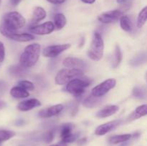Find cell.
I'll list each match as a JSON object with an SVG mask.
<instances>
[{"mask_svg":"<svg viewBox=\"0 0 147 146\" xmlns=\"http://www.w3.org/2000/svg\"><path fill=\"white\" fill-rule=\"evenodd\" d=\"M83 3H86V4H93V3L96 1V0H81Z\"/></svg>","mask_w":147,"mask_h":146,"instance_id":"74e56055","label":"cell"},{"mask_svg":"<svg viewBox=\"0 0 147 146\" xmlns=\"http://www.w3.org/2000/svg\"><path fill=\"white\" fill-rule=\"evenodd\" d=\"M87 142V138H81L80 139V140H78V144L79 145H84L85 143Z\"/></svg>","mask_w":147,"mask_h":146,"instance_id":"d590c367","label":"cell"},{"mask_svg":"<svg viewBox=\"0 0 147 146\" xmlns=\"http://www.w3.org/2000/svg\"><path fill=\"white\" fill-rule=\"evenodd\" d=\"M147 19V7H144L139 12L137 18V27L142 28L146 23Z\"/></svg>","mask_w":147,"mask_h":146,"instance_id":"484cf974","label":"cell"},{"mask_svg":"<svg viewBox=\"0 0 147 146\" xmlns=\"http://www.w3.org/2000/svg\"><path fill=\"white\" fill-rule=\"evenodd\" d=\"M9 1L10 3H11L13 6H17V4H20V2L22 0H9Z\"/></svg>","mask_w":147,"mask_h":146,"instance_id":"8d00e7d4","label":"cell"},{"mask_svg":"<svg viewBox=\"0 0 147 146\" xmlns=\"http://www.w3.org/2000/svg\"><path fill=\"white\" fill-rule=\"evenodd\" d=\"M63 109H64L63 104H55V105L51 106L50 107L40 110L38 113V116L41 118H49V117L58 115L59 113L63 111Z\"/></svg>","mask_w":147,"mask_h":146,"instance_id":"30bf717a","label":"cell"},{"mask_svg":"<svg viewBox=\"0 0 147 146\" xmlns=\"http://www.w3.org/2000/svg\"><path fill=\"white\" fill-rule=\"evenodd\" d=\"M131 137V135L130 134H123L119 135L112 136L109 139V142L111 144H119L121 143H125L128 141Z\"/></svg>","mask_w":147,"mask_h":146,"instance_id":"cb8c5ba5","label":"cell"},{"mask_svg":"<svg viewBox=\"0 0 147 146\" xmlns=\"http://www.w3.org/2000/svg\"><path fill=\"white\" fill-rule=\"evenodd\" d=\"M132 1H133V0H116V1H117L119 4H122V5H124L125 7H130L131 4L132 3Z\"/></svg>","mask_w":147,"mask_h":146,"instance_id":"836d02e7","label":"cell"},{"mask_svg":"<svg viewBox=\"0 0 147 146\" xmlns=\"http://www.w3.org/2000/svg\"><path fill=\"white\" fill-rule=\"evenodd\" d=\"M116 84V81L115 79H108L100 84H98L93 87L91 91V94L96 97H102L107 94L111 89L114 88Z\"/></svg>","mask_w":147,"mask_h":146,"instance_id":"8992f818","label":"cell"},{"mask_svg":"<svg viewBox=\"0 0 147 146\" xmlns=\"http://www.w3.org/2000/svg\"><path fill=\"white\" fill-rule=\"evenodd\" d=\"M18 85L27 91H32L34 90V84L28 80H21L18 82Z\"/></svg>","mask_w":147,"mask_h":146,"instance_id":"83f0119b","label":"cell"},{"mask_svg":"<svg viewBox=\"0 0 147 146\" xmlns=\"http://www.w3.org/2000/svg\"><path fill=\"white\" fill-rule=\"evenodd\" d=\"M70 47V44H57V45H51L45 47L43 50L42 54L45 57L53 58L56 57L63 52L64 51L67 50Z\"/></svg>","mask_w":147,"mask_h":146,"instance_id":"52a82bcc","label":"cell"},{"mask_svg":"<svg viewBox=\"0 0 147 146\" xmlns=\"http://www.w3.org/2000/svg\"><path fill=\"white\" fill-rule=\"evenodd\" d=\"M0 145H1V143H0Z\"/></svg>","mask_w":147,"mask_h":146,"instance_id":"b9f144b4","label":"cell"},{"mask_svg":"<svg viewBox=\"0 0 147 146\" xmlns=\"http://www.w3.org/2000/svg\"><path fill=\"white\" fill-rule=\"evenodd\" d=\"M9 72L12 77L21 78L27 75V73L29 72V70L27 67H23L21 64H18V65L11 66L9 68Z\"/></svg>","mask_w":147,"mask_h":146,"instance_id":"5bb4252c","label":"cell"},{"mask_svg":"<svg viewBox=\"0 0 147 146\" xmlns=\"http://www.w3.org/2000/svg\"><path fill=\"white\" fill-rule=\"evenodd\" d=\"M133 94L136 97L144 98L145 97V90L140 87H136L134 88Z\"/></svg>","mask_w":147,"mask_h":146,"instance_id":"f1b7e54d","label":"cell"},{"mask_svg":"<svg viewBox=\"0 0 147 146\" xmlns=\"http://www.w3.org/2000/svg\"><path fill=\"white\" fill-rule=\"evenodd\" d=\"M83 74V71L80 69L67 68L63 69L57 72L55 76V81L56 84L59 85L66 84L72 80L82 77Z\"/></svg>","mask_w":147,"mask_h":146,"instance_id":"277c9868","label":"cell"},{"mask_svg":"<svg viewBox=\"0 0 147 146\" xmlns=\"http://www.w3.org/2000/svg\"><path fill=\"white\" fill-rule=\"evenodd\" d=\"M100 102H101L100 97H94V96H93L91 94V95L88 96L84 100V102H83V105L85 107H88V108H93V107L98 105Z\"/></svg>","mask_w":147,"mask_h":146,"instance_id":"44dd1931","label":"cell"},{"mask_svg":"<svg viewBox=\"0 0 147 146\" xmlns=\"http://www.w3.org/2000/svg\"><path fill=\"white\" fill-rule=\"evenodd\" d=\"M104 51V42L101 35L98 32H95L92 39L90 47L88 51V56L94 61H98L103 57Z\"/></svg>","mask_w":147,"mask_h":146,"instance_id":"3957f363","label":"cell"},{"mask_svg":"<svg viewBox=\"0 0 147 146\" xmlns=\"http://www.w3.org/2000/svg\"><path fill=\"white\" fill-rule=\"evenodd\" d=\"M143 59L144 60H146V54H144V55L136 56V57L132 60L131 62H134V64H133V65H137L138 62L142 63L143 61H145V60H143Z\"/></svg>","mask_w":147,"mask_h":146,"instance_id":"1f68e13d","label":"cell"},{"mask_svg":"<svg viewBox=\"0 0 147 146\" xmlns=\"http://www.w3.org/2000/svg\"><path fill=\"white\" fill-rule=\"evenodd\" d=\"M41 105V102L39 101L37 99L32 98L30 100H24V101L21 102L17 104V109L20 111L26 112L32 110L33 108L39 107Z\"/></svg>","mask_w":147,"mask_h":146,"instance_id":"4fadbf2b","label":"cell"},{"mask_svg":"<svg viewBox=\"0 0 147 146\" xmlns=\"http://www.w3.org/2000/svg\"><path fill=\"white\" fill-rule=\"evenodd\" d=\"M10 94L14 98H26L30 96V93L28 92V91L20 86L12 87L10 90Z\"/></svg>","mask_w":147,"mask_h":146,"instance_id":"ac0fdd59","label":"cell"},{"mask_svg":"<svg viewBox=\"0 0 147 146\" xmlns=\"http://www.w3.org/2000/svg\"><path fill=\"white\" fill-rule=\"evenodd\" d=\"M119 19H120V26L123 31H127V32H130L132 31V29H133L132 23L127 16L123 15Z\"/></svg>","mask_w":147,"mask_h":146,"instance_id":"7402d4cb","label":"cell"},{"mask_svg":"<svg viewBox=\"0 0 147 146\" xmlns=\"http://www.w3.org/2000/svg\"><path fill=\"white\" fill-rule=\"evenodd\" d=\"M54 136H55L54 130H49L48 132H47V133L43 135V140L47 143H51V142L53 140V139H54Z\"/></svg>","mask_w":147,"mask_h":146,"instance_id":"f546056e","label":"cell"},{"mask_svg":"<svg viewBox=\"0 0 147 146\" xmlns=\"http://www.w3.org/2000/svg\"><path fill=\"white\" fill-rule=\"evenodd\" d=\"M7 38L10 40H14L17 42H30L34 40V37L31 34L29 33H18L14 32L10 34Z\"/></svg>","mask_w":147,"mask_h":146,"instance_id":"2e32d148","label":"cell"},{"mask_svg":"<svg viewBox=\"0 0 147 146\" xmlns=\"http://www.w3.org/2000/svg\"><path fill=\"white\" fill-rule=\"evenodd\" d=\"M73 128H74V125L72 123H65V124L62 125L60 127V137L62 140L72 134Z\"/></svg>","mask_w":147,"mask_h":146,"instance_id":"603a6c76","label":"cell"},{"mask_svg":"<svg viewBox=\"0 0 147 146\" xmlns=\"http://www.w3.org/2000/svg\"><path fill=\"white\" fill-rule=\"evenodd\" d=\"M49 146H67V144L63 142H61L60 143H57V144H55V145H49Z\"/></svg>","mask_w":147,"mask_h":146,"instance_id":"f35d334b","label":"cell"},{"mask_svg":"<svg viewBox=\"0 0 147 146\" xmlns=\"http://www.w3.org/2000/svg\"><path fill=\"white\" fill-rule=\"evenodd\" d=\"M122 60V52L121 50L120 46L119 44H116V47H115L114 51V56H113V67L116 68L120 64Z\"/></svg>","mask_w":147,"mask_h":146,"instance_id":"d4e9b609","label":"cell"},{"mask_svg":"<svg viewBox=\"0 0 147 146\" xmlns=\"http://www.w3.org/2000/svg\"><path fill=\"white\" fill-rule=\"evenodd\" d=\"M90 82L86 79L80 77L76 78L69 82L66 85V90L75 97H80L85 92V90L90 85Z\"/></svg>","mask_w":147,"mask_h":146,"instance_id":"5b68a950","label":"cell"},{"mask_svg":"<svg viewBox=\"0 0 147 146\" xmlns=\"http://www.w3.org/2000/svg\"><path fill=\"white\" fill-rule=\"evenodd\" d=\"M147 105L146 104H142V105L139 106L131 114L129 115V121H132V120H137V119L140 118V117H144V116L146 115L147 114Z\"/></svg>","mask_w":147,"mask_h":146,"instance_id":"e0dca14e","label":"cell"},{"mask_svg":"<svg viewBox=\"0 0 147 146\" xmlns=\"http://www.w3.org/2000/svg\"><path fill=\"white\" fill-rule=\"evenodd\" d=\"M25 23V19L17 11L7 13L3 17L0 24V32L2 35L8 37L12 33L17 32V30L22 28Z\"/></svg>","mask_w":147,"mask_h":146,"instance_id":"6da1fadb","label":"cell"},{"mask_svg":"<svg viewBox=\"0 0 147 146\" xmlns=\"http://www.w3.org/2000/svg\"><path fill=\"white\" fill-rule=\"evenodd\" d=\"M55 29L54 24L52 21H46L40 25L33 26L30 29L31 33L38 35H45L53 32Z\"/></svg>","mask_w":147,"mask_h":146,"instance_id":"9c48e42d","label":"cell"},{"mask_svg":"<svg viewBox=\"0 0 147 146\" xmlns=\"http://www.w3.org/2000/svg\"><path fill=\"white\" fill-rule=\"evenodd\" d=\"M121 120H113V121L109 122V123H106L105 124L101 125H99L97 128L96 129V131H95V134L96 135H104L106 133H109L111 130H114L117 126H119V125L121 123Z\"/></svg>","mask_w":147,"mask_h":146,"instance_id":"8fae6325","label":"cell"},{"mask_svg":"<svg viewBox=\"0 0 147 146\" xmlns=\"http://www.w3.org/2000/svg\"><path fill=\"white\" fill-rule=\"evenodd\" d=\"M0 2H1V0H0Z\"/></svg>","mask_w":147,"mask_h":146,"instance_id":"60d3db41","label":"cell"},{"mask_svg":"<svg viewBox=\"0 0 147 146\" xmlns=\"http://www.w3.org/2000/svg\"><path fill=\"white\" fill-rule=\"evenodd\" d=\"M15 135L16 133L14 132L11 131V130H0V143L9 140L11 137L15 136Z\"/></svg>","mask_w":147,"mask_h":146,"instance_id":"4316f807","label":"cell"},{"mask_svg":"<svg viewBox=\"0 0 147 146\" xmlns=\"http://www.w3.org/2000/svg\"><path fill=\"white\" fill-rule=\"evenodd\" d=\"M40 50L41 46L37 43L27 46L20 57V64L27 68L34 66L40 58Z\"/></svg>","mask_w":147,"mask_h":146,"instance_id":"7a4b0ae2","label":"cell"},{"mask_svg":"<svg viewBox=\"0 0 147 146\" xmlns=\"http://www.w3.org/2000/svg\"><path fill=\"white\" fill-rule=\"evenodd\" d=\"M5 105H6V104L4 102L0 101V108H2V107H4Z\"/></svg>","mask_w":147,"mask_h":146,"instance_id":"ab89813d","label":"cell"},{"mask_svg":"<svg viewBox=\"0 0 147 146\" xmlns=\"http://www.w3.org/2000/svg\"><path fill=\"white\" fill-rule=\"evenodd\" d=\"M48 2L53 4H61L65 1V0H47Z\"/></svg>","mask_w":147,"mask_h":146,"instance_id":"e575fe53","label":"cell"},{"mask_svg":"<svg viewBox=\"0 0 147 146\" xmlns=\"http://www.w3.org/2000/svg\"><path fill=\"white\" fill-rule=\"evenodd\" d=\"M63 64L66 67L80 69V70L87 67V64H86V62L82 60L81 59L76 58V57H66L63 60Z\"/></svg>","mask_w":147,"mask_h":146,"instance_id":"7c38bea8","label":"cell"},{"mask_svg":"<svg viewBox=\"0 0 147 146\" xmlns=\"http://www.w3.org/2000/svg\"><path fill=\"white\" fill-rule=\"evenodd\" d=\"M78 137V133H72V134H70L69 136L66 137L65 138L63 139V140H62V142L66 143V144H67V143H73V142L76 141V140H77Z\"/></svg>","mask_w":147,"mask_h":146,"instance_id":"4dcf8cb0","label":"cell"},{"mask_svg":"<svg viewBox=\"0 0 147 146\" xmlns=\"http://www.w3.org/2000/svg\"><path fill=\"white\" fill-rule=\"evenodd\" d=\"M123 16V11L119 9L111 10L100 14L98 17L99 21L103 24H110L121 18Z\"/></svg>","mask_w":147,"mask_h":146,"instance_id":"ba28073f","label":"cell"},{"mask_svg":"<svg viewBox=\"0 0 147 146\" xmlns=\"http://www.w3.org/2000/svg\"><path fill=\"white\" fill-rule=\"evenodd\" d=\"M47 16V13H46L45 10L41 7H37L33 11V17L32 19V22L37 23L39 21H42Z\"/></svg>","mask_w":147,"mask_h":146,"instance_id":"d6986e66","label":"cell"},{"mask_svg":"<svg viewBox=\"0 0 147 146\" xmlns=\"http://www.w3.org/2000/svg\"><path fill=\"white\" fill-rule=\"evenodd\" d=\"M5 57V48L1 42H0V62H2Z\"/></svg>","mask_w":147,"mask_h":146,"instance_id":"d6a6232c","label":"cell"},{"mask_svg":"<svg viewBox=\"0 0 147 146\" xmlns=\"http://www.w3.org/2000/svg\"><path fill=\"white\" fill-rule=\"evenodd\" d=\"M119 110V107L116 105H109L103 107L100 110H99L96 113V117L100 118H104V117H110L113 115L115 113H117Z\"/></svg>","mask_w":147,"mask_h":146,"instance_id":"9a60e30c","label":"cell"},{"mask_svg":"<svg viewBox=\"0 0 147 146\" xmlns=\"http://www.w3.org/2000/svg\"><path fill=\"white\" fill-rule=\"evenodd\" d=\"M67 23L65 17L63 14L61 13H57L54 17V27L57 29H61L65 26Z\"/></svg>","mask_w":147,"mask_h":146,"instance_id":"ffe728a7","label":"cell"}]
</instances>
